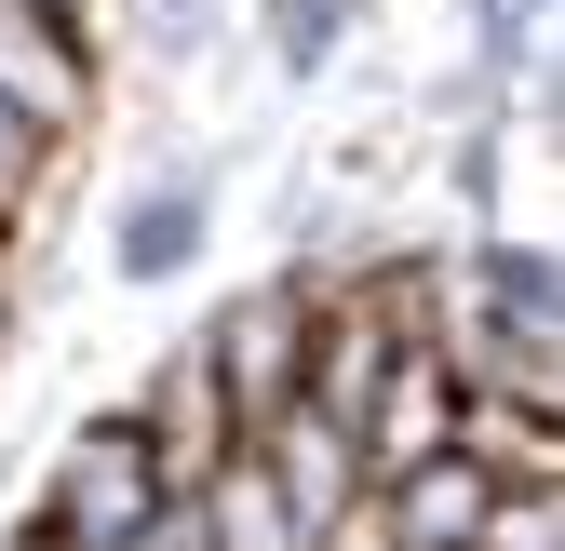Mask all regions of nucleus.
I'll return each instance as SVG.
<instances>
[{
  "label": "nucleus",
  "mask_w": 565,
  "mask_h": 551,
  "mask_svg": "<svg viewBox=\"0 0 565 551\" xmlns=\"http://www.w3.org/2000/svg\"><path fill=\"white\" fill-rule=\"evenodd\" d=\"M364 498H377V538H391V551H471V525H484V498H499V485L445 444V457L391 471V485H364Z\"/></svg>",
  "instance_id": "obj_4"
},
{
  "label": "nucleus",
  "mask_w": 565,
  "mask_h": 551,
  "mask_svg": "<svg viewBox=\"0 0 565 551\" xmlns=\"http://www.w3.org/2000/svg\"><path fill=\"white\" fill-rule=\"evenodd\" d=\"M471 551H565V498H552V485H512V498H484Z\"/></svg>",
  "instance_id": "obj_8"
},
{
  "label": "nucleus",
  "mask_w": 565,
  "mask_h": 551,
  "mask_svg": "<svg viewBox=\"0 0 565 551\" xmlns=\"http://www.w3.org/2000/svg\"><path fill=\"white\" fill-rule=\"evenodd\" d=\"M458 350H471V364H445V377H471V390L539 403V418H552V323H499V310H471V323H458Z\"/></svg>",
  "instance_id": "obj_6"
},
{
  "label": "nucleus",
  "mask_w": 565,
  "mask_h": 551,
  "mask_svg": "<svg viewBox=\"0 0 565 551\" xmlns=\"http://www.w3.org/2000/svg\"><path fill=\"white\" fill-rule=\"evenodd\" d=\"M28 162H41V121H28L14 95H0V202H14V188H28Z\"/></svg>",
  "instance_id": "obj_11"
},
{
  "label": "nucleus",
  "mask_w": 565,
  "mask_h": 551,
  "mask_svg": "<svg viewBox=\"0 0 565 551\" xmlns=\"http://www.w3.org/2000/svg\"><path fill=\"white\" fill-rule=\"evenodd\" d=\"M202 229H216V188H202V175H149V188L121 202L108 256H121V283H175V269L202 256Z\"/></svg>",
  "instance_id": "obj_5"
},
{
  "label": "nucleus",
  "mask_w": 565,
  "mask_h": 551,
  "mask_svg": "<svg viewBox=\"0 0 565 551\" xmlns=\"http://www.w3.org/2000/svg\"><path fill=\"white\" fill-rule=\"evenodd\" d=\"M539 28H552V0H484V67H525Z\"/></svg>",
  "instance_id": "obj_10"
},
{
  "label": "nucleus",
  "mask_w": 565,
  "mask_h": 551,
  "mask_svg": "<svg viewBox=\"0 0 565 551\" xmlns=\"http://www.w3.org/2000/svg\"><path fill=\"white\" fill-rule=\"evenodd\" d=\"M202 377H216L230 431L256 444L282 403H297V377H310V283H269V296L216 310V336H202Z\"/></svg>",
  "instance_id": "obj_1"
},
{
  "label": "nucleus",
  "mask_w": 565,
  "mask_h": 551,
  "mask_svg": "<svg viewBox=\"0 0 565 551\" xmlns=\"http://www.w3.org/2000/svg\"><path fill=\"white\" fill-rule=\"evenodd\" d=\"M364 485H391V471H417V457H445L458 444V377L431 364V336L417 350H391V377H377V403H364Z\"/></svg>",
  "instance_id": "obj_3"
},
{
  "label": "nucleus",
  "mask_w": 565,
  "mask_h": 551,
  "mask_svg": "<svg viewBox=\"0 0 565 551\" xmlns=\"http://www.w3.org/2000/svg\"><path fill=\"white\" fill-rule=\"evenodd\" d=\"M149 511H162V471H149V431H135V418H95L82 444H67L54 498H41V525H54L67 551H135Z\"/></svg>",
  "instance_id": "obj_2"
},
{
  "label": "nucleus",
  "mask_w": 565,
  "mask_h": 551,
  "mask_svg": "<svg viewBox=\"0 0 565 551\" xmlns=\"http://www.w3.org/2000/svg\"><path fill=\"white\" fill-rule=\"evenodd\" d=\"M471 283H484V310H499V323H552V242H484L471 256Z\"/></svg>",
  "instance_id": "obj_7"
},
{
  "label": "nucleus",
  "mask_w": 565,
  "mask_h": 551,
  "mask_svg": "<svg viewBox=\"0 0 565 551\" xmlns=\"http://www.w3.org/2000/svg\"><path fill=\"white\" fill-rule=\"evenodd\" d=\"M337 41H350V0H269V54L297 67V82H310Z\"/></svg>",
  "instance_id": "obj_9"
}]
</instances>
